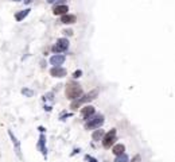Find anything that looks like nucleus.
I'll use <instances>...</instances> for the list:
<instances>
[{
	"instance_id": "obj_23",
	"label": "nucleus",
	"mask_w": 175,
	"mask_h": 162,
	"mask_svg": "<svg viewBox=\"0 0 175 162\" xmlns=\"http://www.w3.org/2000/svg\"><path fill=\"white\" fill-rule=\"evenodd\" d=\"M45 110H47V111H51V107H49V105H46V107H45Z\"/></svg>"
},
{
	"instance_id": "obj_1",
	"label": "nucleus",
	"mask_w": 175,
	"mask_h": 162,
	"mask_svg": "<svg viewBox=\"0 0 175 162\" xmlns=\"http://www.w3.org/2000/svg\"><path fill=\"white\" fill-rule=\"evenodd\" d=\"M98 95V92L94 89V91H90L89 93H86V95H82L81 97H78V99L73 100L71 101V104H70V108L71 110H78V108L81 107L82 104H85V103H89V101H92V100H94L96 97H97Z\"/></svg>"
},
{
	"instance_id": "obj_16",
	"label": "nucleus",
	"mask_w": 175,
	"mask_h": 162,
	"mask_svg": "<svg viewBox=\"0 0 175 162\" xmlns=\"http://www.w3.org/2000/svg\"><path fill=\"white\" fill-rule=\"evenodd\" d=\"M129 161V157L127 154H120V155H116V159H115V162H128Z\"/></svg>"
},
{
	"instance_id": "obj_7",
	"label": "nucleus",
	"mask_w": 175,
	"mask_h": 162,
	"mask_svg": "<svg viewBox=\"0 0 175 162\" xmlns=\"http://www.w3.org/2000/svg\"><path fill=\"white\" fill-rule=\"evenodd\" d=\"M36 147H38V150L42 153L43 158H47V147H46V135L40 132L39 135V141L36 143Z\"/></svg>"
},
{
	"instance_id": "obj_20",
	"label": "nucleus",
	"mask_w": 175,
	"mask_h": 162,
	"mask_svg": "<svg viewBox=\"0 0 175 162\" xmlns=\"http://www.w3.org/2000/svg\"><path fill=\"white\" fill-rule=\"evenodd\" d=\"M81 74H82V70H75L73 73V77L74 79H78V77H81Z\"/></svg>"
},
{
	"instance_id": "obj_15",
	"label": "nucleus",
	"mask_w": 175,
	"mask_h": 162,
	"mask_svg": "<svg viewBox=\"0 0 175 162\" xmlns=\"http://www.w3.org/2000/svg\"><path fill=\"white\" fill-rule=\"evenodd\" d=\"M104 130H101V128H96L94 130V132L92 134V139L93 141H96V142H98L100 139H102V136H104Z\"/></svg>"
},
{
	"instance_id": "obj_12",
	"label": "nucleus",
	"mask_w": 175,
	"mask_h": 162,
	"mask_svg": "<svg viewBox=\"0 0 175 162\" xmlns=\"http://www.w3.org/2000/svg\"><path fill=\"white\" fill-rule=\"evenodd\" d=\"M67 11H69V7L67 6H65V4H61V6H57V7H54V15H65V14H67Z\"/></svg>"
},
{
	"instance_id": "obj_13",
	"label": "nucleus",
	"mask_w": 175,
	"mask_h": 162,
	"mask_svg": "<svg viewBox=\"0 0 175 162\" xmlns=\"http://www.w3.org/2000/svg\"><path fill=\"white\" fill-rule=\"evenodd\" d=\"M112 151L115 155H120V154H124L125 153V146L121 145V143H117V145H113L112 147Z\"/></svg>"
},
{
	"instance_id": "obj_19",
	"label": "nucleus",
	"mask_w": 175,
	"mask_h": 162,
	"mask_svg": "<svg viewBox=\"0 0 175 162\" xmlns=\"http://www.w3.org/2000/svg\"><path fill=\"white\" fill-rule=\"evenodd\" d=\"M85 159H86L88 162H98L97 159L94 158V157H92V155H89V154H86V155H85Z\"/></svg>"
},
{
	"instance_id": "obj_25",
	"label": "nucleus",
	"mask_w": 175,
	"mask_h": 162,
	"mask_svg": "<svg viewBox=\"0 0 175 162\" xmlns=\"http://www.w3.org/2000/svg\"><path fill=\"white\" fill-rule=\"evenodd\" d=\"M14 1H20V0H14Z\"/></svg>"
},
{
	"instance_id": "obj_18",
	"label": "nucleus",
	"mask_w": 175,
	"mask_h": 162,
	"mask_svg": "<svg viewBox=\"0 0 175 162\" xmlns=\"http://www.w3.org/2000/svg\"><path fill=\"white\" fill-rule=\"evenodd\" d=\"M53 96H54V93H53V92H49V93H46V95L43 96V99L49 100V101H53V100H54V97H53Z\"/></svg>"
},
{
	"instance_id": "obj_6",
	"label": "nucleus",
	"mask_w": 175,
	"mask_h": 162,
	"mask_svg": "<svg viewBox=\"0 0 175 162\" xmlns=\"http://www.w3.org/2000/svg\"><path fill=\"white\" fill-rule=\"evenodd\" d=\"M8 136H10L12 145H14V150H15L18 158L23 159V157H22V147H20V142H19V139L16 138V135L12 132V130H8Z\"/></svg>"
},
{
	"instance_id": "obj_9",
	"label": "nucleus",
	"mask_w": 175,
	"mask_h": 162,
	"mask_svg": "<svg viewBox=\"0 0 175 162\" xmlns=\"http://www.w3.org/2000/svg\"><path fill=\"white\" fill-rule=\"evenodd\" d=\"M65 59H66V57H65V55H62V54H54L50 58V63L53 65V66H61V65H63Z\"/></svg>"
},
{
	"instance_id": "obj_8",
	"label": "nucleus",
	"mask_w": 175,
	"mask_h": 162,
	"mask_svg": "<svg viewBox=\"0 0 175 162\" xmlns=\"http://www.w3.org/2000/svg\"><path fill=\"white\" fill-rule=\"evenodd\" d=\"M50 74L53 76V77L62 79V77H65V76L67 74V70L65 69V68H62V66H53L50 69Z\"/></svg>"
},
{
	"instance_id": "obj_14",
	"label": "nucleus",
	"mask_w": 175,
	"mask_h": 162,
	"mask_svg": "<svg viewBox=\"0 0 175 162\" xmlns=\"http://www.w3.org/2000/svg\"><path fill=\"white\" fill-rule=\"evenodd\" d=\"M30 11H31L30 8H26V10H23V11L16 12V14H15V19L18 20V22H22V20H23L24 18H26V16L30 14Z\"/></svg>"
},
{
	"instance_id": "obj_21",
	"label": "nucleus",
	"mask_w": 175,
	"mask_h": 162,
	"mask_svg": "<svg viewBox=\"0 0 175 162\" xmlns=\"http://www.w3.org/2000/svg\"><path fill=\"white\" fill-rule=\"evenodd\" d=\"M62 32L65 35H73V30H63Z\"/></svg>"
},
{
	"instance_id": "obj_17",
	"label": "nucleus",
	"mask_w": 175,
	"mask_h": 162,
	"mask_svg": "<svg viewBox=\"0 0 175 162\" xmlns=\"http://www.w3.org/2000/svg\"><path fill=\"white\" fill-rule=\"evenodd\" d=\"M22 95H24L26 97H32L34 96V91L30 89V88H23L22 89Z\"/></svg>"
},
{
	"instance_id": "obj_10",
	"label": "nucleus",
	"mask_w": 175,
	"mask_h": 162,
	"mask_svg": "<svg viewBox=\"0 0 175 162\" xmlns=\"http://www.w3.org/2000/svg\"><path fill=\"white\" fill-rule=\"evenodd\" d=\"M94 114H96V110H94L93 105H85V107L81 110V115L85 120H88V119H89L90 116H93Z\"/></svg>"
},
{
	"instance_id": "obj_22",
	"label": "nucleus",
	"mask_w": 175,
	"mask_h": 162,
	"mask_svg": "<svg viewBox=\"0 0 175 162\" xmlns=\"http://www.w3.org/2000/svg\"><path fill=\"white\" fill-rule=\"evenodd\" d=\"M24 3H26V4H30V3H32V0H24Z\"/></svg>"
},
{
	"instance_id": "obj_5",
	"label": "nucleus",
	"mask_w": 175,
	"mask_h": 162,
	"mask_svg": "<svg viewBox=\"0 0 175 162\" xmlns=\"http://www.w3.org/2000/svg\"><path fill=\"white\" fill-rule=\"evenodd\" d=\"M70 46V42L67 38H59V39H57V42L54 43V46H53V52L55 53V54H59V53H63L66 52L67 49H69Z\"/></svg>"
},
{
	"instance_id": "obj_2",
	"label": "nucleus",
	"mask_w": 175,
	"mask_h": 162,
	"mask_svg": "<svg viewBox=\"0 0 175 162\" xmlns=\"http://www.w3.org/2000/svg\"><path fill=\"white\" fill-rule=\"evenodd\" d=\"M65 95H66V97L69 100H75L78 99V97H81L82 95H84V92H82V88L80 84L77 83H70L66 85V91H65Z\"/></svg>"
},
{
	"instance_id": "obj_24",
	"label": "nucleus",
	"mask_w": 175,
	"mask_h": 162,
	"mask_svg": "<svg viewBox=\"0 0 175 162\" xmlns=\"http://www.w3.org/2000/svg\"><path fill=\"white\" fill-rule=\"evenodd\" d=\"M54 1H55V0H47V3H50V4H53Z\"/></svg>"
},
{
	"instance_id": "obj_3",
	"label": "nucleus",
	"mask_w": 175,
	"mask_h": 162,
	"mask_svg": "<svg viewBox=\"0 0 175 162\" xmlns=\"http://www.w3.org/2000/svg\"><path fill=\"white\" fill-rule=\"evenodd\" d=\"M105 122V118H104V115L101 114H94L93 116H90L88 120H86V124L85 127L88 128V130H96V128H100V127L104 124Z\"/></svg>"
},
{
	"instance_id": "obj_4",
	"label": "nucleus",
	"mask_w": 175,
	"mask_h": 162,
	"mask_svg": "<svg viewBox=\"0 0 175 162\" xmlns=\"http://www.w3.org/2000/svg\"><path fill=\"white\" fill-rule=\"evenodd\" d=\"M117 138H116V128H112V130L104 134L102 136V146L105 149H110V146H113L115 143H116Z\"/></svg>"
},
{
	"instance_id": "obj_11",
	"label": "nucleus",
	"mask_w": 175,
	"mask_h": 162,
	"mask_svg": "<svg viewBox=\"0 0 175 162\" xmlns=\"http://www.w3.org/2000/svg\"><path fill=\"white\" fill-rule=\"evenodd\" d=\"M61 22H62L63 24H73L77 22V16L73 15V14H65V15H62V18H61Z\"/></svg>"
}]
</instances>
